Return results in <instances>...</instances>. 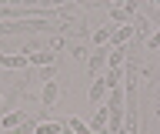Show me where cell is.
<instances>
[{"label": "cell", "mask_w": 160, "mask_h": 134, "mask_svg": "<svg viewBox=\"0 0 160 134\" xmlns=\"http://www.w3.org/2000/svg\"><path fill=\"white\" fill-rule=\"evenodd\" d=\"M110 51H113V47H110V44H103V47H97V51L87 57V67H90V77H93V81L107 74V57H110Z\"/></svg>", "instance_id": "obj_1"}, {"label": "cell", "mask_w": 160, "mask_h": 134, "mask_svg": "<svg viewBox=\"0 0 160 134\" xmlns=\"http://www.w3.org/2000/svg\"><path fill=\"white\" fill-rule=\"evenodd\" d=\"M133 37H137V27L133 24H117L113 34H110V47H127Z\"/></svg>", "instance_id": "obj_2"}, {"label": "cell", "mask_w": 160, "mask_h": 134, "mask_svg": "<svg viewBox=\"0 0 160 134\" xmlns=\"http://www.w3.org/2000/svg\"><path fill=\"white\" fill-rule=\"evenodd\" d=\"M57 94H60V87H57V81H47L43 84V91H40V104H43V107H53V104H57Z\"/></svg>", "instance_id": "obj_3"}, {"label": "cell", "mask_w": 160, "mask_h": 134, "mask_svg": "<svg viewBox=\"0 0 160 134\" xmlns=\"http://www.w3.org/2000/svg\"><path fill=\"white\" fill-rule=\"evenodd\" d=\"M87 97H90V104H103V97H107V81H103V77H97V81L90 84Z\"/></svg>", "instance_id": "obj_4"}, {"label": "cell", "mask_w": 160, "mask_h": 134, "mask_svg": "<svg viewBox=\"0 0 160 134\" xmlns=\"http://www.w3.org/2000/svg\"><path fill=\"white\" fill-rule=\"evenodd\" d=\"M27 61L33 64V67H53V51H30Z\"/></svg>", "instance_id": "obj_5"}, {"label": "cell", "mask_w": 160, "mask_h": 134, "mask_svg": "<svg viewBox=\"0 0 160 134\" xmlns=\"http://www.w3.org/2000/svg\"><path fill=\"white\" fill-rule=\"evenodd\" d=\"M107 121H110V111H107V104H103V107H97V114H93L90 131H93V134H97V131H107Z\"/></svg>", "instance_id": "obj_6"}, {"label": "cell", "mask_w": 160, "mask_h": 134, "mask_svg": "<svg viewBox=\"0 0 160 134\" xmlns=\"http://www.w3.org/2000/svg\"><path fill=\"white\" fill-rule=\"evenodd\" d=\"M103 81H107V91H113V87H123V67H107Z\"/></svg>", "instance_id": "obj_7"}, {"label": "cell", "mask_w": 160, "mask_h": 134, "mask_svg": "<svg viewBox=\"0 0 160 134\" xmlns=\"http://www.w3.org/2000/svg\"><path fill=\"white\" fill-rule=\"evenodd\" d=\"M3 67L7 71H23V67H30L27 54H10V57H3Z\"/></svg>", "instance_id": "obj_8"}, {"label": "cell", "mask_w": 160, "mask_h": 134, "mask_svg": "<svg viewBox=\"0 0 160 134\" xmlns=\"http://www.w3.org/2000/svg\"><path fill=\"white\" fill-rule=\"evenodd\" d=\"M20 121H27V111H10V114H3V121H0V127H7V131H13Z\"/></svg>", "instance_id": "obj_9"}, {"label": "cell", "mask_w": 160, "mask_h": 134, "mask_svg": "<svg viewBox=\"0 0 160 134\" xmlns=\"http://www.w3.org/2000/svg\"><path fill=\"white\" fill-rule=\"evenodd\" d=\"M127 64V47H113L107 57V67H123Z\"/></svg>", "instance_id": "obj_10"}, {"label": "cell", "mask_w": 160, "mask_h": 134, "mask_svg": "<svg viewBox=\"0 0 160 134\" xmlns=\"http://www.w3.org/2000/svg\"><path fill=\"white\" fill-rule=\"evenodd\" d=\"M63 124H67L73 134H93V131H90V124H87V121H80V117H67Z\"/></svg>", "instance_id": "obj_11"}, {"label": "cell", "mask_w": 160, "mask_h": 134, "mask_svg": "<svg viewBox=\"0 0 160 134\" xmlns=\"http://www.w3.org/2000/svg\"><path fill=\"white\" fill-rule=\"evenodd\" d=\"M63 131V121H43L37 124V134H60Z\"/></svg>", "instance_id": "obj_12"}, {"label": "cell", "mask_w": 160, "mask_h": 134, "mask_svg": "<svg viewBox=\"0 0 160 134\" xmlns=\"http://www.w3.org/2000/svg\"><path fill=\"white\" fill-rule=\"evenodd\" d=\"M110 34H113V27H97V30H93V44H97V47L110 44Z\"/></svg>", "instance_id": "obj_13"}, {"label": "cell", "mask_w": 160, "mask_h": 134, "mask_svg": "<svg viewBox=\"0 0 160 134\" xmlns=\"http://www.w3.org/2000/svg\"><path fill=\"white\" fill-rule=\"evenodd\" d=\"M10 134H37V124H33V121L27 117V121H20V124H17V127H13Z\"/></svg>", "instance_id": "obj_14"}, {"label": "cell", "mask_w": 160, "mask_h": 134, "mask_svg": "<svg viewBox=\"0 0 160 134\" xmlns=\"http://www.w3.org/2000/svg\"><path fill=\"white\" fill-rule=\"evenodd\" d=\"M147 51H160V30L147 37Z\"/></svg>", "instance_id": "obj_15"}, {"label": "cell", "mask_w": 160, "mask_h": 134, "mask_svg": "<svg viewBox=\"0 0 160 134\" xmlns=\"http://www.w3.org/2000/svg\"><path fill=\"white\" fill-rule=\"evenodd\" d=\"M80 7H103V3H110V0H77Z\"/></svg>", "instance_id": "obj_16"}, {"label": "cell", "mask_w": 160, "mask_h": 134, "mask_svg": "<svg viewBox=\"0 0 160 134\" xmlns=\"http://www.w3.org/2000/svg\"><path fill=\"white\" fill-rule=\"evenodd\" d=\"M60 134H73V131H70V127H67V124H63V131H60Z\"/></svg>", "instance_id": "obj_17"}, {"label": "cell", "mask_w": 160, "mask_h": 134, "mask_svg": "<svg viewBox=\"0 0 160 134\" xmlns=\"http://www.w3.org/2000/svg\"><path fill=\"white\" fill-rule=\"evenodd\" d=\"M0 107H3V97H0Z\"/></svg>", "instance_id": "obj_18"}, {"label": "cell", "mask_w": 160, "mask_h": 134, "mask_svg": "<svg viewBox=\"0 0 160 134\" xmlns=\"http://www.w3.org/2000/svg\"><path fill=\"white\" fill-rule=\"evenodd\" d=\"M157 114H160V107H157Z\"/></svg>", "instance_id": "obj_19"}]
</instances>
